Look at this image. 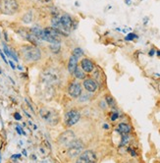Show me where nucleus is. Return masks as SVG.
<instances>
[{
    "label": "nucleus",
    "mask_w": 160,
    "mask_h": 163,
    "mask_svg": "<svg viewBox=\"0 0 160 163\" xmlns=\"http://www.w3.org/2000/svg\"><path fill=\"white\" fill-rule=\"evenodd\" d=\"M20 157H21V154H13V155L11 156L12 159H18V158H20Z\"/></svg>",
    "instance_id": "27"
},
{
    "label": "nucleus",
    "mask_w": 160,
    "mask_h": 163,
    "mask_svg": "<svg viewBox=\"0 0 160 163\" xmlns=\"http://www.w3.org/2000/svg\"><path fill=\"white\" fill-rule=\"evenodd\" d=\"M135 38H137V35H136L135 33H133V32H130V33H128V34L126 35L125 40L132 41V40H133V39H135Z\"/></svg>",
    "instance_id": "21"
},
{
    "label": "nucleus",
    "mask_w": 160,
    "mask_h": 163,
    "mask_svg": "<svg viewBox=\"0 0 160 163\" xmlns=\"http://www.w3.org/2000/svg\"><path fill=\"white\" fill-rule=\"evenodd\" d=\"M155 53H156V55H157L158 57H160V50H156V52H155Z\"/></svg>",
    "instance_id": "30"
},
{
    "label": "nucleus",
    "mask_w": 160,
    "mask_h": 163,
    "mask_svg": "<svg viewBox=\"0 0 160 163\" xmlns=\"http://www.w3.org/2000/svg\"><path fill=\"white\" fill-rule=\"evenodd\" d=\"M22 21H23L25 24H29V23H31V21H32V12H31V11L27 12V13L23 16Z\"/></svg>",
    "instance_id": "16"
},
{
    "label": "nucleus",
    "mask_w": 160,
    "mask_h": 163,
    "mask_svg": "<svg viewBox=\"0 0 160 163\" xmlns=\"http://www.w3.org/2000/svg\"><path fill=\"white\" fill-rule=\"evenodd\" d=\"M103 128H104L105 130H108V129H109V126H108L107 124H104V125H103Z\"/></svg>",
    "instance_id": "29"
},
{
    "label": "nucleus",
    "mask_w": 160,
    "mask_h": 163,
    "mask_svg": "<svg viewBox=\"0 0 160 163\" xmlns=\"http://www.w3.org/2000/svg\"><path fill=\"white\" fill-rule=\"evenodd\" d=\"M131 140V136L129 135H122V140L120 142V147L122 146H126Z\"/></svg>",
    "instance_id": "18"
},
{
    "label": "nucleus",
    "mask_w": 160,
    "mask_h": 163,
    "mask_svg": "<svg viewBox=\"0 0 160 163\" xmlns=\"http://www.w3.org/2000/svg\"><path fill=\"white\" fill-rule=\"evenodd\" d=\"M4 37H5L6 40H8V36H7V33H6V32H4Z\"/></svg>",
    "instance_id": "32"
},
{
    "label": "nucleus",
    "mask_w": 160,
    "mask_h": 163,
    "mask_svg": "<svg viewBox=\"0 0 160 163\" xmlns=\"http://www.w3.org/2000/svg\"><path fill=\"white\" fill-rule=\"evenodd\" d=\"M80 67L83 70L84 73H91V72H93L95 65H94V63H93L92 60H90L88 58H83L80 61Z\"/></svg>",
    "instance_id": "11"
},
{
    "label": "nucleus",
    "mask_w": 160,
    "mask_h": 163,
    "mask_svg": "<svg viewBox=\"0 0 160 163\" xmlns=\"http://www.w3.org/2000/svg\"><path fill=\"white\" fill-rule=\"evenodd\" d=\"M39 116L41 119L52 126H55L59 123V114L55 109L48 108V107H42L39 110Z\"/></svg>",
    "instance_id": "2"
},
{
    "label": "nucleus",
    "mask_w": 160,
    "mask_h": 163,
    "mask_svg": "<svg viewBox=\"0 0 160 163\" xmlns=\"http://www.w3.org/2000/svg\"><path fill=\"white\" fill-rule=\"evenodd\" d=\"M19 10V3L17 0H0V13L11 16Z\"/></svg>",
    "instance_id": "4"
},
{
    "label": "nucleus",
    "mask_w": 160,
    "mask_h": 163,
    "mask_svg": "<svg viewBox=\"0 0 160 163\" xmlns=\"http://www.w3.org/2000/svg\"><path fill=\"white\" fill-rule=\"evenodd\" d=\"M0 163H1V157H0Z\"/></svg>",
    "instance_id": "34"
},
{
    "label": "nucleus",
    "mask_w": 160,
    "mask_h": 163,
    "mask_svg": "<svg viewBox=\"0 0 160 163\" xmlns=\"http://www.w3.org/2000/svg\"><path fill=\"white\" fill-rule=\"evenodd\" d=\"M16 131H17V133H18L19 135H22V134H23V135H26V133H25V132L22 130V128H21V127H19V126H18V127H16Z\"/></svg>",
    "instance_id": "23"
},
{
    "label": "nucleus",
    "mask_w": 160,
    "mask_h": 163,
    "mask_svg": "<svg viewBox=\"0 0 160 163\" xmlns=\"http://www.w3.org/2000/svg\"><path fill=\"white\" fill-rule=\"evenodd\" d=\"M155 52H156V50H155L154 48H152V49H150V51H149L148 55H149V56H153V55L155 54Z\"/></svg>",
    "instance_id": "26"
},
{
    "label": "nucleus",
    "mask_w": 160,
    "mask_h": 163,
    "mask_svg": "<svg viewBox=\"0 0 160 163\" xmlns=\"http://www.w3.org/2000/svg\"><path fill=\"white\" fill-rule=\"evenodd\" d=\"M0 74H1V71H0Z\"/></svg>",
    "instance_id": "36"
},
{
    "label": "nucleus",
    "mask_w": 160,
    "mask_h": 163,
    "mask_svg": "<svg viewBox=\"0 0 160 163\" xmlns=\"http://www.w3.org/2000/svg\"><path fill=\"white\" fill-rule=\"evenodd\" d=\"M75 139H76V136H75V134H74L72 131H70V130L64 132V133L61 134V136H59V142H60L62 145L67 146V147H69L70 144H71Z\"/></svg>",
    "instance_id": "9"
},
{
    "label": "nucleus",
    "mask_w": 160,
    "mask_h": 163,
    "mask_svg": "<svg viewBox=\"0 0 160 163\" xmlns=\"http://www.w3.org/2000/svg\"><path fill=\"white\" fill-rule=\"evenodd\" d=\"M127 163H132V162H127Z\"/></svg>",
    "instance_id": "35"
},
{
    "label": "nucleus",
    "mask_w": 160,
    "mask_h": 163,
    "mask_svg": "<svg viewBox=\"0 0 160 163\" xmlns=\"http://www.w3.org/2000/svg\"><path fill=\"white\" fill-rule=\"evenodd\" d=\"M126 2H127V4H128V5H130V4H131V0H126Z\"/></svg>",
    "instance_id": "33"
},
{
    "label": "nucleus",
    "mask_w": 160,
    "mask_h": 163,
    "mask_svg": "<svg viewBox=\"0 0 160 163\" xmlns=\"http://www.w3.org/2000/svg\"><path fill=\"white\" fill-rule=\"evenodd\" d=\"M119 117V113L118 112H112L111 113V121H116Z\"/></svg>",
    "instance_id": "22"
},
{
    "label": "nucleus",
    "mask_w": 160,
    "mask_h": 163,
    "mask_svg": "<svg viewBox=\"0 0 160 163\" xmlns=\"http://www.w3.org/2000/svg\"><path fill=\"white\" fill-rule=\"evenodd\" d=\"M21 53L25 61L36 62L41 58V52L38 47L34 45H24L21 47Z\"/></svg>",
    "instance_id": "1"
},
{
    "label": "nucleus",
    "mask_w": 160,
    "mask_h": 163,
    "mask_svg": "<svg viewBox=\"0 0 160 163\" xmlns=\"http://www.w3.org/2000/svg\"><path fill=\"white\" fill-rule=\"evenodd\" d=\"M105 101H106V104H107V105H109V106L112 107V108H115V106H116V101H115V99H114L111 95H106V96H105Z\"/></svg>",
    "instance_id": "17"
},
{
    "label": "nucleus",
    "mask_w": 160,
    "mask_h": 163,
    "mask_svg": "<svg viewBox=\"0 0 160 163\" xmlns=\"http://www.w3.org/2000/svg\"><path fill=\"white\" fill-rule=\"evenodd\" d=\"M0 56L2 57V59H3V61L5 62V63H8V61H7V59H6V57H5V55H4V53L1 51V49H0Z\"/></svg>",
    "instance_id": "25"
},
{
    "label": "nucleus",
    "mask_w": 160,
    "mask_h": 163,
    "mask_svg": "<svg viewBox=\"0 0 160 163\" xmlns=\"http://www.w3.org/2000/svg\"><path fill=\"white\" fill-rule=\"evenodd\" d=\"M59 20H60V23L62 24V26L69 31L72 27L74 26V20L72 19L71 15L67 14V13H64L62 14L61 16H59Z\"/></svg>",
    "instance_id": "10"
},
{
    "label": "nucleus",
    "mask_w": 160,
    "mask_h": 163,
    "mask_svg": "<svg viewBox=\"0 0 160 163\" xmlns=\"http://www.w3.org/2000/svg\"><path fill=\"white\" fill-rule=\"evenodd\" d=\"M23 154H24V155H26V156L27 155V150H26V149H24V150H23Z\"/></svg>",
    "instance_id": "31"
},
{
    "label": "nucleus",
    "mask_w": 160,
    "mask_h": 163,
    "mask_svg": "<svg viewBox=\"0 0 160 163\" xmlns=\"http://www.w3.org/2000/svg\"><path fill=\"white\" fill-rule=\"evenodd\" d=\"M46 1H49V0H46Z\"/></svg>",
    "instance_id": "37"
},
{
    "label": "nucleus",
    "mask_w": 160,
    "mask_h": 163,
    "mask_svg": "<svg viewBox=\"0 0 160 163\" xmlns=\"http://www.w3.org/2000/svg\"><path fill=\"white\" fill-rule=\"evenodd\" d=\"M14 118H15L17 121H19V120H21V119H22V116H21V114H20V113H18V112H17V113H15V114H14Z\"/></svg>",
    "instance_id": "24"
},
{
    "label": "nucleus",
    "mask_w": 160,
    "mask_h": 163,
    "mask_svg": "<svg viewBox=\"0 0 160 163\" xmlns=\"http://www.w3.org/2000/svg\"><path fill=\"white\" fill-rule=\"evenodd\" d=\"M61 76L62 74L56 69H47L42 72L41 79L45 83L50 85H55L61 83Z\"/></svg>",
    "instance_id": "3"
},
{
    "label": "nucleus",
    "mask_w": 160,
    "mask_h": 163,
    "mask_svg": "<svg viewBox=\"0 0 160 163\" xmlns=\"http://www.w3.org/2000/svg\"><path fill=\"white\" fill-rule=\"evenodd\" d=\"M83 87L88 92H95L97 90L98 84L93 79H84L83 80Z\"/></svg>",
    "instance_id": "12"
},
{
    "label": "nucleus",
    "mask_w": 160,
    "mask_h": 163,
    "mask_svg": "<svg viewBox=\"0 0 160 163\" xmlns=\"http://www.w3.org/2000/svg\"><path fill=\"white\" fill-rule=\"evenodd\" d=\"M83 50L80 48V47H76V48H74L73 49V52H72V55H74V56H76L77 58H79V57H81L82 55H83Z\"/></svg>",
    "instance_id": "19"
},
{
    "label": "nucleus",
    "mask_w": 160,
    "mask_h": 163,
    "mask_svg": "<svg viewBox=\"0 0 160 163\" xmlns=\"http://www.w3.org/2000/svg\"><path fill=\"white\" fill-rule=\"evenodd\" d=\"M96 161H97V157L94 151L85 150L80 154L76 163H96Z\"/></svg>",
    "instance_id": "6"
},
{
    "label": "nucleus",
    "mask_w": 160,
    "mask_h": 163,
    "mask_svg": "<svg viewBox=\"0 0 160 163\" xmlns=\"http://www.w3.org/2000/svg\"><path fill=\"white\" fill-rule=\"evenodd\" d=\"M49 48H50L51 52H53V53L57 54V53H59V52H60L61 46H60V43H54V44H51Z\"/></svg>",
    "instance_id": "20"
},
{
    "label": "nucleus",
    "mask_w": 160,
    "mask_h": 163,
    "mask_svg": "<svg viewBox=\"0 0 160 163\" xmlns=\"http://www.w3.org/2000/svg\"><path fill=\"white\" fill-rule=\"evenodd\" d=\"M77 66H78V58H77L76 56H74V55H71L70 58H69L68 67H67V68H68V71H69V73H70L71 75L74 74V72H75Z\"/></svg>",
    "instance_id": "13"
},
{
    "label": "nucleus",
    "mask_w": 160,
    "mask_h": 163,
    "mask_svg": "<svg viewBox=\"0 0 160 163\" xmlns=\"http://www.w3.org/2000/svg\"><path fill=\"white\" fill-rule=\"evenodd\" d=\"M82 148H83V143L80 139H75L71 144L70 146L68 147V154L71 156V157H75L76 155H79L80 154V152L82 151Z\"/></svg>",
    "instance_id": "8"
},
{
    "label": "nucleus",
    "mask_w": 160,
    "mask_h": 163,
    "mask_svg": "<svg viewBox=\"0 0 160 163\" xmlns=\"http://www.w3.org/2000/svg\"><path fill=\"white\" fill-rule=\"evenodd\" d=\"M80 112L78 110H76V109H72V110H69V111L66 112L64 121H65L66 126L72 127V126H74L75 124H77L80 121Z\"/></svg>",
    "instance_id": "5"
},
{
    "label": "nucleus",
    "mask_w": 160,
    "mask_h": 163,
    "mask_svg": "<svg viewBox=\"0 0 160 163\" xmlns=\"http://www.w3.org/2000/svg\"><path fill=\"white\" fill-rule=\"evenodd\" d=\"M132 128L130 125L126 124V123H120L117 128H116V131L120 134V135H129L130 132H131Z\"/></svg>",
    "instance_id": "14"
},
{
    "label": "nucleus",
    "mask_w": 160,
    "mask_h": 163,
    "mask_svg": "<svg viewBox=\"0 0 160 163\" xmlns=\"http://www.w3.org/2000/svg\"><path fill=\"white\" fill-rule=\"evenodd\" d=\"M9 64H10V66H11V68H12V69H15V68H16L15 64H14L12 61H9Z\"/></svg>",
    "instance_id": "28"
},
{
    "label": "nucleus",
    "mask_w": 160,
    "mask_h": 163,
    "mask_svg": "<svg viewBox=\"0 0 160 163\" xmlns=\"http://www.w3.org/2000/svg\"><path fill=\"white\" fill-rule=\"evenodd\" d=\"M67 92L68 94L73 97V98H78L80 96L81 92H82V89H81V85L79 82L77 81H72L68 86H67Z\"/></svg>",
    "instance_id": "7"
},
{
    "label": "nucleus",
    "mask_w": 160,
    "mask_h": 163,
    "mask_svg": "<svg viewBox=\"0 0 160 163\" xmlns=\"http://www.w3.org/2000/svg\"><path fill=\"white\" fill-rule=\"evenodd\" d=\"M77 79H79V80H84L85 79V76H86V74L83 72V70L80 67V66H77V68H76V70H75V72H74V74H73Z\"/></svg>",
    "instance_id": "15"
}]
</instances>
